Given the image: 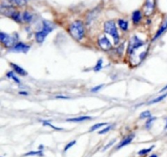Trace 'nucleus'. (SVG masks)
<instances>
[{"instance_id": "a211bd4d", "label": "nucleus", "mask_w": 167, "mask_h": 157, "mask_svg": "<svg viewBox=\"0 0 167 157\" xmlns=\"http://www.w3.org/2000/svg\"><path fill=\"white\" fill-rule=\"evenodd\" d=\"M11 4H14L17 6H24L29 0H8Z\"/></svg>"}, {"instance_id": "dca6fc26", "label": "nucleus", "mask_w": 167, "mask_h": 157, "mask_svg": "<svg viewBox=\"0 0 167 157\" xmlns=\"http://www.w3.org/2000/svg\"><path fill=\"white\" fill-rule=\"evenodd\" d=\"M11 19H13L15 21L20 23V22H21V21H22L23 15H21V14H20L19 12H16L15 13H14V15H12Z\"/></svg>"}, {"instance_id": "7ed1b4c3", "label": "nucleus", "mask_w": 167, "mask_h": 157, "mask_svg": "<svg viewBox=\"0 0 167 157\" xmlns=\"http://www.w3.org/2000/svg\"><path fill=\"white\" fill-rule=\"evenodd\" d=\"M104 31L107 34H109L113 37L114 44L118 45V42H119V34H118V29H117V27H116V25H115V22L113 20L106 21L104 25Z\"/></svg>"}, {"instance_id": "2f4dec72", "label": "nucleus", "mask_w": 167, "mask_h": 157, "mask_svg": "<svg viewBox=\"0 0 167 157\" xmlns=\"http://www.w3.org/2000/svg\"><path fill=\"white\" fill-rule=\"evenodd\" d=\"M56 98H57V99H69V97H68V96L63 95H57L56 96Z\"/></svg>"}, {"instance_id": "b1692460", "label": "nucleus", "mask_w": 167, "mask_h": 157, "mask_svg": "<svg viewBox=\"0 0 167 157\" xmlns=\"http://www.w3.org/2000/svg\"><path fill=\"white\" fill-rule=\"evenodd\" d=\"M7 76H8V77H10V78H11V79L14 81H16V82L17 84H20V81L19 79H18L17 77H16L15 75L13 74V73H12V72H10V73H8Z\"/></svg>"}, {"instance_id": "f704fd0d", "label": "nucleus", "mask_w": 167, "mask_h": 157, "mask_svg": "<svg viewBox=\"0 0 167 157\" xmlns=\"http://www.w3.org/2000/svg\"><path fill=\"white\" fill-rule=\"evenodd\" d=\"M150 157H158V156H157V155H156V154H153L152 156H150Z\"/></svg>"}, {"instance_id": "4be33fe9", "label": "nucleus", "mask_w": 167, "mask_h": 157, "mask_svg": "<svg viewBox=\"0 0 167 157\" xmlns=\"http://www.w3.org/2000/svg\"><path fill=\"white\" fill-rule=\"evenodd\" d=\"M151 112L149 111H145L144 112H142L140 115V119H145V118H151Z\"/></svg>"}, {"instance_id": "f03ea898", "label": "nucleus", "mask_w": 167, "mask_h": 157, "mask_svg": "<svg viewBox=\"0 0 167 157\" xmlns=\"http://www.w3.org/2000/svg\"><path fill=\"white\" fill-rule=\"evenodd\" d=\"M54 29H55V25H54L53 23L47 21V20H44L43 23H42V30L38 31L35 34L36 41L38 43H42L44 41V39H46V37Z\"/></svg>"}, {"instance_id": "f8f14e48", "label": "nucleus", "mask_w": 167, "mask_h": 157, "mask_svg": "<svg viewBox=\"0 0 167 157\" xmlns=\"http://www.w3.org/2000/svg\"><path fill=\"white\" fill-rule=\"evenodd\" d=\"M166 29H167V20L164 22L163 25L161 26V28L158 29V31L156 32V35L154 36V38H153V39H152V41H154V40H156V39H158L160 36L162 34H163L164 32L166 30Z\"/></svg>"}, {"instance_id": "0eeeda50", "label": "nucleus", "mask_w": 167, "mask_h": 157, "mask_svg": "<svg viewBox=\"0 0 167 157\" xmlns=\"http://www.w3.org/2000/svg\"><path fill=\"white\" fill-rule=\"evenodd\" d=\"M155 9V0H146L144 6V14L149 16L152 14Z\"/></svg>"}, {"instance_id": "c756f323", "label": "nucleus", "mask_w": 167, "mask_h": 157, "mask_svg": "<svg viewBox=\"0 0 167 157\" xmlns=\"http://www.w3.org/2000/svg\"><path fill=\"white\" fill-rule=\"evenodd\" d=\"M103 86H104V85H99V86H95V87H94L93 89H91V91L92 92L98 91V90H99L100 89L102 88Z\"/></svg>"}, {"instance_id": "4468645a", "label": "nucleus", "mask_w": 167, "mask_h": 157, "mask_svg": "<svg viewBox=\"0 0 167 157\" xmlns=\"http://www.w3.org/2000/svg\"><path fill=\"white\" fill-rule=\"evenodd\" d=\"M91 116H79V117H76V118H71L68 119L67 121H71V122H82L87 120H91Z\"/></svg>"}, {"instance_id": "bb28decb", "label": "nucleus", "mask_w": 167, "mask_h": 157, "mask_svg": "<svg viewBox=\"0 0 167 157\" xmlns=\"http://www.w3.org/2000/svg\"><path fill=\"white\" fill-rule=\"evenodd\" d=\"M155 120H156L155 117H151V118H149V120L146 122V128H147V129H150L151 126H152V122H153V121H155Z\"/></svg>"}, {"instance_id": "1a4fd4ad", "label": "nucleus", "mask_w": 167, "mask_h": 157, "mask_svg": "<svg viewBox=\"0 0 167 157\" xmlns=\"http://www.w3.org/2000/svg\"><path fill=\"white\" fill-rule=\"evenodd\" d=\"M99 46L101 47V49L104 50H109L112 48V45H111L109 40L107 39L105 36H102L100 37L98 40Z\"/></svg>"}, {"instance_id": "9d476101", "label": "nucleus", "mask_w": 167, "mask_h": 157, "mask_svg": "<svg viewBox=\"0 0 167 157\" xmlns=\"http://www.w3.org/2000/svg\"><path fill=\"white\" fill-rule=\"evenodd\" d=\"M134 138H135V135H134V134H130L129 136H127L126 138H124L122 142L118 144V146H117V149H120V148H122L123 146H125L130 144V142H132V140L134 139Z\"/></svg>"}, {"instance_id": "9b49d317", "label": "nucleus", "mask_w": 167, "mask_h": 157, "mask_svg": "<svg viewBox=\"0 0 167 157\" xmlns=\"http://www.w3.org/2000/svg\"><path fill=\"white\" fill-rule=\"evenodd\" d=\"M10 65L11 66V68L13 69V70L15 71L16 73H18L19 75H20V76H26L27 75L26 71H25V70H24L21 67L16 65V64H13V63H11V64H10Z\"/></svg>"}, {"instance_id": "39448f33", "label": "nucleus", "mask_w": 167, "mask_h": 157, "mask_svg": "<svg viewBox=\"0 0 167 157\" xmlns=\"http://www.w3.org/2000/svg\"><path fill=\"white\" fill-rule=\"evenodd\" d=\"M145 43L143 41H141L140 39H138L137 37H133L132 39L130 40L129 46H128V49H127V52L129 55L133 52L134 50L140 47V46H144Z\"/></svg>"}, {"instance_id": "f257e3e1", "label": "nucleus", "mask_w": 167, "mask_h": 157, "mask_svg": "<svg viewBox=\"0 0 167 157\" xmlns=\"http://www.w3.org/2000/svg\"><path fill=\"white\" fill-rule=\"evenodd\" d=\"M68 32L74 39H76L78 41L82 40L85 34L83 23L81 20H75L69 25Z\"/></svg>"}, {"instance_id": "393cba45", "label": "nucleus", "mask_w": 167, "mask_h": 157, "mask_svg": "<svg viewBox=\"0 0 167 157\" xmlns=\"http://www.w3.org/2000/svg\"><path fill=\"white\" fill-rule=\"evenodd\" d=\"M102 64H103V60L100 59L98 60L97 62V64H96V65L95 66V68H94V70H95V72H97V71H99L100 69H102Z\"/></svg>"}, {"instance_id": "6e6552de", "label": "nucleus", "mask_w": 167, "mask_h": 157, "mask_svg": "<svg viewBox=\"0 0 167 157\" xmlns=\"http://www.w3.org/2000/svg\"><path fill=\"white\" fill-rule=\"evenodd\" d=\"M30 49V46L29 45H26L23 42H18L16 43L15 46L12 48V51L15 52H23V53H26Z\"/></svg>"}, {"instance_id": "473e14b6", "label": "nucleus", "mask_w": 167, "mask_h": 157, "mask_svg": "<svg viewBox=\"0 0 167 157\" xmlns=\"http://www.w3.org/2000/svg\"><path fill=\"white\" fill-rule=\"evenodd\" d=\"M167 90V85L164 87V88H162L161 89V92H162V91H164V90Z\"/></svg>"}, {"instance_id": "5701e85b", "label": "nucleus", "mask_w": 167, "mask_h": 157, "mask_svg": "<svg viewBox=\"0 0 167 157\" xmlns=\"http://www.w3.org/2000/svg\"><path fill=\"white\" fill-rule=\"evenodd\" d=\"M25 156H42V151H30L28 153L24 155Z\"/></svg>"}, {"instance_id": "c9c22d12", "label": "nucleus", "mask_w": 167, "mask_h": 157, "mask_svg": "<svg viewBox=\"0 0 167 157\" xmlns=\"http://www.w3.org/2000/svg\"><path fill=\"white\" fill-rule=\"evenodd\" d=\"M165 129H166V130L167 129V121H166V126H165Z\"/></svg>"}, {"instance_id": "7c9ffc66", "label": "nucleus", "mask_w": 167, "mask_h": 157, "mask_svg": "<svg viewBox=\"0 0 167 157\" xmlns=\"http://www.w3.org/2000/svg\"><path fill=\"white\" fill-rule=\"evenodd\" d=\"M115 141H116V140H113V141H112V142H109V144H108V145L105 146H104V148H103V151H105V150L108 149V148H109V146H112V145H113V144L114 142H115Z\"/></svg>"}, {"instance_id": "2eb2a0df", "label": "nucleus", "mask_w": 167, "mask_h": 157, "mask_svg": "<svg viewBox=\"0 0 167 157\" xmlns=\"http://www.w3.org/2000/svg\"><path fill=\"white\" fill-rule=\"evenodd\" d=\"M118 25H119V27H120L123 31H126L128 29V22H127L126 20L120 19L118 20Z\"/></svg>"}, {"instance_id": "c85d7f7f", "label": "nucleus", "mask_w": 167, "mask_h": 157, "mask_svg": "<svg viewBox=\"0 0 167 157\" xmlns=\"http://www.w3.org/2000/svg\"><path fill=\"white\" fill-rule=\"evenodd\" d=\"M111 129H112V125H109V126L106 127L105 129H104L102 130H100L99 132V134H106L107 132H109V131Z\"/></svg>"}, {"instance_id": "a878e982", "label": "nucleus", "mask_w": 167, "mask_h": 157, "mask_svg": "<svg viewBox=\"0 0 167 157\" xmlns=\"http://www.w3.org/2000/svg\"><path fill=\"white\" fill-rule=\"evenodd\" d=\"M42 124H43L44 125H48V126L51 127L52 129L56 130H63L62 128H57V127L54 126L53 125H51V123H49V121H42Z\"/></svg>"}, {"instance_id": "412c9836", "label": "nucleus", "mask_w": 167, "mask_h": 157, "mask_svg": "<svg viewBox=\"0 0 167 157\" xmlns=\"http://www.w3.org/2000/svg\"><path fill=\"white\" fill-rule=\"evenodd\" d=\"M153 148H154V146H152L151 147H149V148H147V149H142V150H140V151H139V153L138 154H139L140 156L147 155V154H148L149 152H151Z\"/></svg>"}, {"instance_id": "20e7f679", "label": "nucleus", "mask_w": 167, "mask_h": 157, "mask_svg": "<svg viewBox=\"0 0 167 157\" xmlns=\"http://www.w3.org/2000/svg\"><path fill=\"white\" fill-rule=\"evenodd\" d=\"M0 41L6 47H11L16 45L17 41V38H14L13 36H10L9 34H4V32L0 33Z\"/></svg>"}, {"instance_id": "ddd939ff", "label": "nucleus", "mask_w": 167, "mask_h": 157, "mask_svg": "<svg viewBox=\"0 0 167 157\" xmlns=\"http://www.w3.org/2000/svg\"><path fill=\"white\" fill-rule=\"evenodd\" d=\"M142 19V14H141L140 11H135L132 14V20H133L134 24H138Z\"/></svg>"}, {"instance_id": "f3484780", "label": "nucleus", "mask_w": 167, "mask_h": 157, "mask_svg": "<svg viewBox=\"0 0 167 157\" xmlns=\"http://www.w3.org/2000/svg\"><path fill=\"white\" fill-rule=\"evenodd\" d=\"M33 19V16L29 12H25L23 14V20H25V22H30Z\"/></svg>"}, {"instance_id": "423d86ee", "label": "nucleus", "mask_w": 167, "mask_h": 157, "mask_svg": "<svg viewBox=\"0 0 167 157\" xmlns=\"http://www.w3.org/2000/svg\"><path fill=\"white\" fill-rule=\"evenodd\" d=\"M0 12L3 15L8 16V17H12V15H14L16 11L15 10V8H13L11 5H7V4H2L1 8H0Z\"/></svg>"}, {"instance_id": "cd10ccee", "label": "nucleus", "mask_w": 167, "mask_h": 157, "mask_svg": "<svg viewBox=\"0 0 167 157\" xmlns=\"http://www.w3.org/2000/svg\"><path fill=\"white\" fill-rule=\"evenodd\" d=\"M75 143H76V141H72V142H68V144L65 146V149H64V151H68L69 148H71V147H72L73 146L75 145Z\"/></svg>"}, {"instance_id": "6ab92c4d", "label": "nucleus", "mask_w": 167, "mask_h": 157, "mask_svg": "<svg viewBox=\"0 0 167 157\" xmlns=\"http://www.w3.org/2000/svg\"><path fill=\"white\" fill-rule=\"evenodd\" d=\"M108 125V123H106V122L99 123V124H95V125H94L93 126L91 127V130H90V132H93V131H95V130H98V129H99L100 127L104 126V125Z\"/></svg>"}, {"instance_id": "72a5a7b5", "label": "nucleus", "mask_w": 167, "mask_h": 157, "mask_svg": "<svg viewBox=\"0 0 167 157\" xmlns=\"http://www.w3.org/2000/svg\"><path fill=\"white\" fill-rule=\"evenodd\" d=\"M20 95H28V93H26V92H20Z\"/></svg>"}, {"instance_id": "aec40b11", "label": "nucleus", "mask_w": 167, "mask_h": 157, "mask_svg": "<svg viewBox=\"0 0 167 157\" xmlns=\"http://www.w3.org/2000/svg\"><path fill=\"white\" fill-rule=\"evenodd\" d=\"M166 96H167V93H166V94H165V95H163L159 96V97H157V98H156V99H154V100H152V101L148 102V104H156V103H158V102H160V101H161L162 100H164V99H165Z\"/></svg>"}]
</instances>
